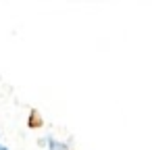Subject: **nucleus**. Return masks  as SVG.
I'll list each match as a JSON object with an SVG mask.
<instances>
[{"label": "nucleus", "mask_w": 152, "mask_h": 150, "mask_svg": "<svg viewBox=\"0 0 152 150\" xmlns=\"http://www.w3.org/2000/svg\"><path fill=\"white\" fill-rule=\"evenodd\" d=\"M46 144H48V148H50V150H69V146H67V144L56 142V140H46Z\"/></svg>", "instance_id": "f257e3e1"}, {"label": "nucleus", "mask_w": 152, "mask_h": 150, "mask_svg": "<svg viewBox=\"0 0 152 150\" xmlns=\"http://www.w3.org/2000/svg\"><path fill=\"white\" fill-rule=\"evenodd\" d=\"M0 150H9V148H7V146H2V144H0Z\"/></svg>", "instance_id": "f03ea898"}]
</instances>
